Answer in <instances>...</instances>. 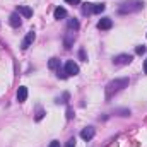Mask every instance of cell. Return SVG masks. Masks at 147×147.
<instances>
[{
    "label": "cell",
    "instance_id": "cell-12",
    "mask_svg": "<svg viewBox=\"0 0 147 147\" xmlns=\"http://www.w3.org/2000/svg\"><path fill=\"white\" fill-rule=\"evenodd\" d=\"M48 67H50L51 70H58V69H60V60H58V58H51V60L48 62Z\"/></svg>",
    "mask_w": 147,
    "mask_h": 147
},
{
    "label": "cell",
    "instance_id": "cell-21",
    "mask_svg": "<svg viewBox=\"0 0 147 147\" xmlns=\"http://www.w3.org/2000/svg\"><path fill=\"white\" fill-rule=\"evenodd\" d=\"M79 57H80L82 60H86V53H84V50H80V51H79Z\"/></svg>",
    "mask_w": 147,
    "mask_h": 147
},
{
    "label": "cell",
    "instance_id": "cell-8",
    "mask_svg": "<svg viewBox=\"0 0 147 147\" xmlns=\"http://www.w3.org/2000/svg\"><path fill=\"white\" fill-rule=\"evenodd\" d=\"M80 137H82L84 140H91V139L94 137V128H92V127H87V128H84V130L80 132Z\"/></svg>",
    "mask_w": 147,
    "mask_h": 147
},
{
    "label": "cell",
    "instance_id": "cell-6",
    "mask_svg": "<svg viewBox=\"0 0 147 147\" xmlns=\"http://www.w3.org/2000/svg\"><path fill=\"white\" fill-rule=\"evenodd\" d=\"M9 22H10V26L12 28H19L21 26V16H19V12H14V14H10V17H9Z\"/></svg>",
    "mask_w": 147,
    "mask_h": 147
},
{
    "label": "cell",
    "instance_id": "cell-3",
    "mask_svg": "<svg viewBox=\"0 0 147 147\" xmlns=\"http://www.w3.org/2000/svg\"><path fill=\"white\" fill-rule=\"evenodd\" d=\"M134 60V57L132 55H118V57H115V65H128L130 62Z\"/></svg>",
    "mask_w": 147,
    "mask_h": 147
},
{
    "label": "cell",
    "instance_id": "cell-19",
    "mask_svg": "<svg viewBox=\"0 0 147 147\" xmlns=\"http://www.w3.org/2000/svg\"><path fill=\"white\" fill-rule=\"evenodd\" d=\"M67 3H70V5H77V3H80V0H65Z\"/></svg>",
    "mask_w": 147,
    "mask_h": 147
},
{
    "label": "cell",
    "instance_id": "cell-2",
    "mask_svg": "<svg viewBox=\"0 0 147 147\" xmlns=\"http://www.w3.org/2000/svg\"><path fill=\"white\" fill-rule=\"evenodd\" d=\"M65 74L67 75H77L79 74V65L74 60H67V63H65Z\"/></svg>",
    "mask_w": 147,
    "mask_h": 147
},
{
    "label": "cell",
    "instance_id": "cell-23",
    "mask_svg": "<svg viewBox=\"0 0 147 147\" xmlns=\"http://www.w3.org/2000/svg\"><path fill=\"white\" fill-rule=\"evenodd\" d=\"M144 72L147 74V60H146V62H144Z\"/></svg>",
    "mask_w": 147,
    "mask_h": 147
},
{
    "label": "cell",
    "instance_id": "cell-18",
    "mask_svg": "<svg viewBox=\"0 0 147 147\" xmlns=\"http://www.w3.org/2000/svg\"><path fill=\"white\" fill-rule=\"evenodd\" d=\"M43 115H45V111H43V110H38V115H36V120H41V118H43Z\"/></svg>",
    "mask_w": 147,
    "mask_h": 147
},
{
    "label": "cell",
    "instance_id": "cell-17",
    "mask_svg": "<svg viewBox=\"0 0 147 147\" xmlns=\"http://www.w3.org/2000/svg\"><path fill=\"white\" fill-rule=\"evenodd\" d=\"M65 147H75V139H69V142H67Z\"/></svg>",
    "mask_w": 147,
    "mask_h": 147
},
{
    "label": "cell",
    "instance_id": "cell-16",
    "mask_svg": "<svg viewBox=\"0 0 147 147\" xmlns=\"http://www.w3.org/2000/svg\"><path fill=\"white\" fill-rule=\"evenodd\" d=\"M135 53H137V55L146 53V46H144V45H142V46H137V48H135Z\"/></svg>",
    "mask_w": 147,
    "mask_h": 147
},
{
    "label": "cell",
    "instance_id": "cell-20",
    "mask_svg": "<svg viewBox=\"0 0 147 147\" xmlns=\"http://www.w3.org/2000/svg\"><path fill=\"white\" fill-rule=\"evenodd\" d=\"M50 147H60V142L58 140H53V142H50Z\"/></svg>",
    "mask_w": 147,
    "mask_h": 147
},
{
    "label": "cell",
    "instance_id": "cell-7",
    "mask_svg": "<svg viewBox=\"0 0 147 147\" xmlns=\"http://www.w3.org/2000/svg\"><path fill=\"white\" fill-rule=\"evenodd\" d=\"M26 98H28V87L21 86V87L17 89V101H19V103H24Z\"/></svg>",
    "mask_w": 147,
    "mask_h": 147
},
{
    "label": "cell",
    "instance_id": "cell-22",
    "mask_svg": "<svg viewBox=\"0 0 147 147\" xmlns=\"http://www.w3.org/2000/svg\"><path fill=\"white\" fill-rule=\"evenodd\" d=\"M67 118H72V110H70V108L67 110Z\"/></svg>",
    "mask_w": 147,
    "mask_h": 147
},
{
    "label": "cell",
    "instance_id": "cell-5",
    "mask_svg": "<svg viewBox=\"0 0 147 147\" xmlns=\"http://www.w3.org/2000/svg\"><path fill=\"white\" fill-rule=\"evenodd\" d=\"M111 26H113V21H111L110 17H103V19L98 22V29H101V31L111 29Z\"/></svg>",
    "mask_w": 147,
    "mask_h": 147
},
{
    "label": "cell",
    "instance_id": "cell-11",
    "mask_svg": "<svg viewBox=\"0 0 147 147\" xmlns=\"http://www.w3.org/2000/svg\"><path fill=\"white\" fill-rule=\"evenodd\" d=\"M105 9H106L105 3H92V12L94 14H101V12H105Z\"/></svg>",
    "mask_w": 147,
    "mask_h": 147
},
{
    "label": "cell",
    "instance_id": "cell-4",
    "mask_svg": "<svg viewBox=\"0 0 147 147\" xmlns=\"http://www.w3.org/2000/svg\"><path fill=\"white\" fill-rule=\"evenodd\" d=\"M34 38H36V34H34V31H29V33L26 34V38H24V41H22L21 48H22V50H28V48L31 46V43L34 41Z\"/></svg>",
    "mask_w": 147,
    "mask_h": 147
},
{
    "label": "cell",
    "instance_id": "cell-9",
    "mask_svg": "<svg viewBox=\"0 0 147 147\" xmlns=\"http://www.w3.org/2000/svg\"><path fill=\"white\" fill-rule=\"evenodd\" d=\"M17 12L22 14L24 17H31V16H33V9H31V7H26V5H19V7H17Z\"/></svg>",
    "mask_w": 147,
    "mask_h": 147
},
{
    "label": "cell",
    "instance_id": "cell-14",
    "mask_svg": "<svg viewBox=\"0 0 147 147\" xmlns=\"http://www.w3.org/2000/svg\"><path fill=\"white\" fill-rule=\"evenodd\" d=\"M91 12H92V3H89V2L84 3V5H82V14L87 16V14H91Z\"/></svg>",
    "mask_w": 147,
    "mask_h": 147
},
{
    "label": "cell",
    "instance_id": "cell-10",
    "mask_svg": "<svg viewBox=\"0 0 147 147\" xmlns=\"http://www.w3.org/2000/svg\"><path fill=\"white\" fill-rule=\"evenodd\" d=\"M67 17V10L63 7H57L55 9V19H65Z\"/></svg>",
    "mask_w": 147,
    "mask_h": 147
},
{
    "label": "cell",
    "instance_id": "cell-13",
    "mask_svg": "<svg viewBox=\"0 0 147 147\" xmlns=\"http://www.w3.org/2000/svg\"><path fill=\"white\" fill-rule=\"evenodd\" d=\"M63 43H65V48H70L74 43V33H67V36H65V39H63Z\"/></svg>",
    "mask_w": 147,
    "mask_h": 147
},
{
    "label": "cell",
    "instance_id": "cell-1",
    "mask_svg": "<svg viewBox=\"0 0 147 147\" xmlns=\"http://www.w3.org/2000/svg\"><path fill=\"white\" fill-rule=\"evenodd\" d=\"M127 86H128V79H116V80L110 82L106 86V99H110L113 96V92H118V91H121Z\"/></svg>",
    "mask_w": 147,
    "mask_h": 147
},
{
    "label": "cell",
    "instance_id": "cell-15",
    "mask_svg": "<svg viewBox=\"0 0 147 147\" xmlns=\"http://www.w3.org/2000/svg\"><path fill=\"white\" fill-rule=\"evenodd\" d=\"M69 29H74V31L79 29V21H77V19H70V21H69Z\"/></svg>",
    "mask_w": 147,
    "mask_h": 147
}]
</instances>
